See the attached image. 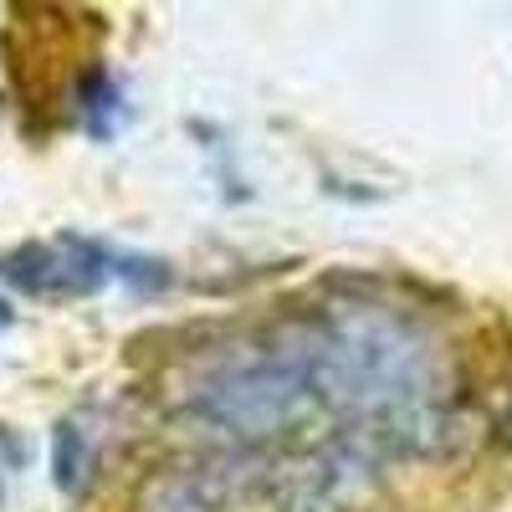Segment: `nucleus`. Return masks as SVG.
I'll list each match as a JSON object with an SVG mask.
<instances>
[{
	"instance_id": "20e7f679",
	"label": "nucleus",
	"mask_w": 512,
	"mask_h": 512,
	"mask_svg": "<svg viewBox=\"0 0 512 512\" xmlns=\"http://www.w3.org/2000/svg\"><path fill=\"white\" fill-rule=\"evenodd\" d=\"M144 512H216V502H210V492L195 477L164 472L144 487Z\"/></svg>"
},
{
	"instance_id": "f03ea898",
	"label": "nucleus",
	"mask_w": 512,
	"mask_h": 512,
	"mask_svg": "<svg viewBox=\"0 0 512 512\" xmlns=\"http://www.w3.org/2000/svg\"><path fill=\"white\" fill-rule=\"evenodd\" d=\"M16 287H26L31 297H88L103 287L108 277V256L93 241H57V246H26L11 262H0Z\"/></svg>"
},
{
	"instance_id": "7ed1b4c3",
	"label": "nucleus",
	"mask_w": 512,
	"mask_h": 512,
	"mask_svg": "<svg viewBox=\"0 0 512 512\" xmlns=\"http://www.w3.org/2000/svg\"><path fill=\"white\" fill-rule=\"evenodd\" d=\"M93 456H98V431L88 415H67L57 431H52V477L62 492H77L82 477L93 472Z\"/></svg>"
},
{
	"instance_id": "f257e3e1",
	"label": "nucleus",
	"mask_w": 512,
	"mask_h": 512,
	"mask_svg": "<svg viewBox=\"0 0 512 512\" xmlns=\"http://www.w3.org/2000/svg\"><path fill=\"white\" fill-rule=\"evenodd\" d=\"M313 400L318 395L308 379L303 333H292L287 344H262L236 359H221L195 384V405L241 441H267L287 431L292 420L308 415Z\"/></svg>"
}]
</instances>
